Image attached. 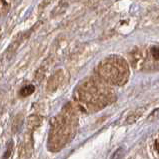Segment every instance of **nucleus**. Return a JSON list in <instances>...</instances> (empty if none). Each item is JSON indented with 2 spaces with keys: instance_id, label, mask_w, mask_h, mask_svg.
I'll return each instance as SVG.
<instances>
[{
  "instance_id": "obj_4",
  "label": "nucleus",
  "mask_w": 159,
  "mask_h": 159,
  "mask_svg": "<svg viewBox=\"0 0 159 159\" xmlns=\"http://www.w3.org/2000/svg\"><path fill=\"white\" fill-rule=\"evenodd\" d=\"M130 60L135 67L140 66L146 70L159 69V43L149 46L144 52L135 50L130 55Z\"/></svg>"
},
{
  "instance_id": "obj_6",
  "label": "nucleus",
  "mask_w": 159,
  "mask_h": 159,
  "mask_svg": "<svg viewBox=\"0 0 159 159\" xmlns=\"http://www.w3.org/2000/svg\"><path fill=\"white\" fill-rule=\"evenodd\" d=\"M35 90V87L33 85H26L24 86V87H22L21 90H20V95L22 97H25V96H29V95H31Z\"/></svg>"
},
{
  "instance_id": "obj_3",
  "label": "nucleus",
  "mask_w": 159,
  "mask_h": 159,
  "mask_svg": "<svg viewBox=\"0 0 159 159\" xmlns=\"http://www.w3.org/2000/svg\"><path fill=\"white\" fill-rule=\"evenodd\" d=\"M97 71L102 80L112 85H123L129 77L128 64L117 55L109 56L101 61Z\"/></svg>"
},
{
  "instance_id": "obj_7",
  "label": "nucleus",
  "mask_w": 159,
  "mask_h": 159,
  "mask_svg": "<svg viewBox=\"0 0 159 159\" xmlns=\"http://www.w3.org/2000/svg\"><path fill=\"white\" fill-rule=\"evenodd\" d=\"M140 115H141V114H140V112H136V113H134V114L129 115L128 116V119H127V121H126V123H128V124L132 123V122H134Z\"/></svg>"
},
{
  "instance_id": "obj_2",
  "label": "nucleus",
  "mask_w": 159,
  "mask_h": 159,
  "mask_svg": "<svg viewBox=\"0 0 159 159\" xmlns=\"http://www.w3.org/2000/svg\"><path fill=\"white\" fill-rule=\"evenodd\" d=\"M74 109L71 103H68L62 111L54 117L48 137L49 150H61L75 135L77 116Z\"/></svg>"
},
{
  "instance_id": "obj_8",
  "label": "nucleus",
  "mask_w": 159,
  "mask_h": 159,
  "mask_svg": "<svg viewBox=\"0 0 159 159\" xmlns=\"http://www.w3.org/2000/svg\"><path fill=\"white\" fill-rule=\"evenodd\" d=\"M154 147H155L156 151L159 153V138H157V139L155 140V143H154Z\"/></svg>"
},
{
  "instance_id": "obj_5",
  "label": "nucleus",
  "mask_w": 159,
  "mask_h": 159,
  "mask_svg": "<svg viewBox=\"0 0 159 159\" xmlns=\"http://www.w3.org/2000/svg\"><path fill=\"white\" fill-rule=\"evenodd\" d=\"M62 79H63V74L61 70H59L56 73H54V75H52V77L49 79L47 83L48 91H54V90H56L58 88V86L62 82Z\"/></svg>"
},
{
  "instance_id": "obj_1",
  "label": "nucleus",
  "mask_w": 159,
  "mask_h": 159,
  "mask_svg": "<svg viewBox=\"0 0 159 159\" xmlns=\"http://www.w3.org/2000/svg\"><path fill=\"white\" fill-rule=\"evenodd\" d=\"M102 79L88 78L76 90L78 106L85 111H97L114 100V92Z\"/></svg>"
}]
</instances>
